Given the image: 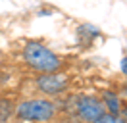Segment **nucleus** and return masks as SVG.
I'll return each mask as SVG.
<instances>
[{
	"label": "nucleus",
	"mask_w": 127,
	"mask_h": 123,
	"mask_svg": "<svg viewBox=\"0 0 127 123\" xmlns=\"http://www.w3.org/2000/svg\"><path fill=\"white\" fill-rule=\"evenodd\" d=\"M95 123H125L119 115H112V114H104L102 117H98Z\"/></svg>",
	"instance_id": "nucleus-7"
},
{
	"label": "nucleus",
	"mask_w": 127,
	"mask_h": 123,
	"mask_svg": "<svg viewBox=\"0 0 127 123\" xmlns=\"http://www.w3.org/2000/svg\"><path fill=\"white\" fill-rule=\"evenodd\" d=\"M119 117H121V119L127 123V104H125V106L121 104V110H119Z\"/></svg>",
	"instance_id": "nucleus-9"
},
{
	"label": "nucleus",
	"mask_w": 127,
	"mask_h": 123,
	"mask_svg": "<svg viewBox=\"0 0 127 123\" xmlns=\"http://www.w3.org/2000/svg\"><path fill=\"white\" fill-rule=\"evenodd\" d=\"M121 73L127 77V52L123 54V58H121Z\"/></svg>",
	"instance_id": "nucleus-8"
},
{
	"label": "nucleus",
	"mask_w": 127,
	"mask_h": 123,
	"mask_svg": "<svg viewBox=\"0 0 127 123\" xmlns=\"http://www.w3.org/2000/svg\"><path fill=\"white\" fill-rule=\"evenodd\" d=\"M73 112L75 117L83 123H95L98 117H102L106 114L102 102L95 94H81L75 96V104H73Z\"/></svg>",
	"instance_id": "nucleus-4"
},
{
	"label": "nucleus",
	"mask_w": 127,
	"mask_h": 123,
	"mask_svg": "<svg viewBox=\"0 0 127 123\" xmlns=\"http://www.w3.org/2000/svg\"><path fill=\"white\" fill-rule=\"evenodd\" d=\"M14 115L25 123H52L58 115V104L52 98H23L14 106Z\"/></svg>",
	"instance_id": "nucleus-2"
},
{
	"label": "nucleus",
	"mask_w": 127,
	"mask_h": 123,
	"mask_svg": "<svg viewBox=\"0 0 127 123\" xmlns=\"http://www.w3.org/2000/svg\"><path fill=\"white\" fill-rule=\"evenodd\" d=\"M69 83H71V77L67 73H39L35 77V89L44 96V98H54V96H60L69 89Z\"/></svg>",
	"instance_id": "nucleus-3"
},
{
	"label": "nucleus",
	"mask_w": 127,
	"mask_h": 123,
	"mask_svg": "<svg viewBox=\"0 0 127 123\" xmlns=\"http://www.w3.org/2000/svg\"><path fill=\"white\" fill-rule=\"evenodd\" d=\"M121 98H125V102H127V81L123 83V87H121Z\"/></svg>",
	"instance_id": "nucleus-10"
},
{
	"label": "nucleus",
	"mask_w": 127,
	"mask_h": 123,
	"mask_svg": "<svg viewBox=\"0 0 127 123\" xmlns=\"http://www.w3.org/2000/svg\"><path fill=\"white\" fill-rule=\"evenodd\" d=\"M98 98H100V102H102L106 114L119 115V110H121V98H119L118 92H114V91H104Z\"/></svg>",
	"instance_id": "nucleus-5"
},
{
	"label": "nucleus",
	"mask_w": 127,
	"mask_h": 123,
	"mask_svg": "<svg viewBox=\"0 0 127 123\" xmlns=\"http://www.w3.org/2000/svg\"><path fill=\"white\" fill-rule=\"evenodd\" d=\"M14 102L8 98H0V123H8L10 117L14 115Z\"/></svg>",
	"instance_id": "nucleus-6"
},
{
	"label": "nucleus",
	"mask_w": 127,
	"mask_h": 123,
	"mask_svg": "<svg viewBox=\"0 0 127 123\" xmlns=\"http://www.w3.org/2000/svg\"><path fill=\"white\" fill-rule=\"evenodd\" d=\"M21 60L35 73H56L64 67L62 58L39 40H29L21 48Z\"/></svg>",
	"instance_id": "nucleus-1"
}]
</instances>
